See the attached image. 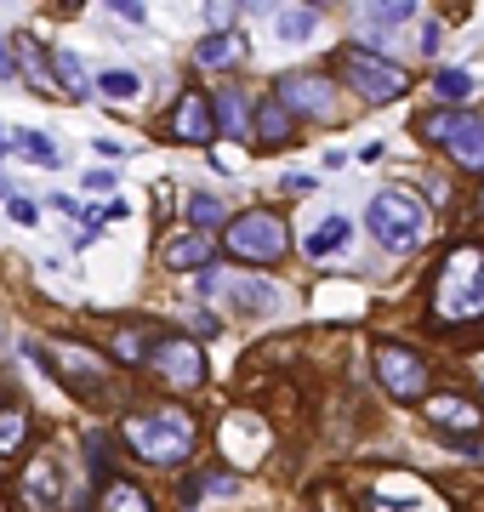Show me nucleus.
Returning a JSON list of instances; mask_svg holds the SVG:
<instances>
[{
	"label": "nucleus",
	"mask_w": 484,
	"mask_h": 512,
	"mask_svg": "<svg viewBox=\"0 0 484 512\" xmlns=\"http://www.w3.org/2000/svg\"><path fill=\"white\" fill-rule=\"evenodd\" d=\"M428 313L439 330H462V325H479L484 319V245L462 239V245H450L439 256Z\"/></svg>",
	"instance_id": "obj_1"
},
{
	"label": "nucleus",
	"mask_w": 484,
	"mask_h": 512,
	"mask_svg": "<svg viewBox=\"0 0 484 512\" xmlns=\"http://www.w3.org/2000/svg\"><path fill=\"white\" fill-rule=\"evenodd\" d=\"M120 439L137 450V456L149 461V467H177V461L194 456V444H200V427L188 410H143V416H126L120 421Z\"/></svg>",
	"instance_id": "obj_2"
},
{
	"label": "nucleus",
	"mask_w": 484,
	"mask_h": 512,
	"mask_svg": "<svg viewBox=\"0 0 484 512\" xmlns=\"http://www.w3.org/2000/svg\"><path fill=\"white\" fill-rule=\"evenodd\" d=\"M365 222H371V234L382 239V251H416L422 245V234H428V211H422V200L410 194V188H382L371 200V211H365Z\"/></svg>",
	"instance_id": "obj_3"
},
{
	"label": "nucleus",
	"mask_w": 484,
	"mask_h": 512,
	"mask_svg": "<svg viewBox=\"0 0 484 512\" xmlns=\"http://www.w3.org/2000/svg\"><path fill=\"white\" fill-rule=\"evenodd\" d=\"M336 69H342V80L354 86V97H365V103H376V109L410 92V74L399 69V63H388V57L365 52V46H342V52H336Z\"/></svg>",
	"instance_id": "obj_4"
},
{
	"label": "nucleus",
	"mask_w": 484,
	"mask_h": 512,
	"mask_svg": "<svg viewBox=\"0 0 484 512\" xmlns=\"http://www.w3.org/2000/svg\"><path fill=\"white\" fill-rule=\"evenodd\" d=\"M416 131L439 143L456 165L467 171H484V114H462V109H439V114H422Z\"/></svg>",
	"instance_id": "obj_5"
},
{
	"label": "nucleus",
	"mask_w": 484,
	"mask_h": 512,
	"mask_svg": "<svg viewBox=\"0 0 484 512\" xmlns=\"http://www.w3.org/2000/svg\"><path fill=\"white\" fill-rule=\"evenodd\" d=\"M223 245H228V256H240V262H280V256L291 251V228H285V217H274V211H245V217L228 222Z\"/></svg>",
	"instance_id": "obj_6"
},
{
	"label": "nucleus",
	"mask_w": 484,
	"mask_h": 512,
	"mask_svg": "<svg viewBox=\"0 0 484 512\" xmlns=\"http://www.w3.org/2000/svg\"><path fill=\"white\" fill-rule=\"evenodd\" d=\"M371 365L376 376H382V387H388L399 404H416V399H428V387H433V370L428 359L416 348H405V342H376L371 353Z\"/></svg>",
	"instance_id": "obj_7"
},
{
	"label": "nucleus",
	"mask_w": 484,
	"mask_h": 512,
	"mask_svg": "<svg viewBox=\"0 0 484 512\" xmlns=\"http://www.w3.org/2000/svg\"><path fill=\"white\" fill-rule=\"evenodd\" d=\"M149 370L171 387V393H194V387L205 382V353H200L194 336H160L149 348Z\"/></svg>",
	"instance_id": "obj_8"
},
{
	"label": "nucleus",
	"mask_w": 484,
	"mask_h": 512,
	"mask_svg": "<svg viewBox=\"0 0 484 512\" xmlns=\"http://www.w3.org/2000/svg\"><path fill=\"white\" fill-rule=\"evenodd\" d=\"M46 359H52L57 376L75 387L80 399H103V387H109V376H114L109 359H103L97 348H86V342H52V348H46Z\"/></svg>",
	"instance_id": "obj_9"
},
{
	"label": "nucleus",
	"mask_w": 484,
	"mask_h": 512,
	"mask_svg": "<svg viewBox=\"0 0 484 512\" xmlns=\"http://www.w3.org/2000/svg\"><path fill=\"white\" fill-rule=\"evenodd\" d=\"M274 97H280L297 120H336V86L325 74H280Z\"/></svg>",
	"instance_id": "obj_10"
},
{
	"label": "nucleus",
	"mask_w": 484,
	"mask_h": 512,
	"mask_svg": "<svg viewBox=\"0 0 484 512\" xmlns=\"http://www.w3.org/2000/svg\"><path fill=\"white\" fill-rule=\"evenodd\" d=\"M12 501H18L23 512H57L63 507V467H57L52 456H35L18 473V484H12Z\"/></svg>",
	"instance_id": "obj_11"
},
{
	"label": "nucleus",
	"mask_w": 484,
	"mask_h": 512,
	"mask_svg": "<svg viewBox=\"0 0 484 512\" xmlns=\"http://www.w3.org/2000/svg\"><path fill=\"white\" fill-rule=\"evenodd\" d=\"M166 131H171V143H211V137H217V109H211V97L183 92L177 109L166 114Z\"/></svg>",
	"instance_id": "obj_12"
},
{
	"label": "nucleus",
	"mask_w": 484,
	"mask_h": 512,
	"mask_svg": "<svg viewBox=\"0 0 484 512\" xmlns=\"http://www.w3.org/2000/svg\"><path fill=\"white\" fill-rule=\"evenodd\" d=\"M428 421L445 433V439H473L484 427V410L473 399H462V393H439V399H428Z\"/></svg>",
	"instance_id": "obj_13"
},
{
	"label": "nucleus",
	"mask_w": 484,
	"mask_h": 512,
	"mask_svg": "<svg viewBox=\"0 0 484 512\" xmlns=\"http://www.w3.org/2000/svg\"><path fill=\"white\" fill-rule=\"evenodd\" d=\"M234 296V308L240 313H268L274 308V291L262 285V279H245V274H217V268H205V279H200V296Z\"/></svg>",
	"instance_id": "obj_14"
},
{
	"label": "nucleus",
	"mask_w": 484,
	"mask_h": 512,
	"mask_svg": "<svg viewBox=\"0 0 484 512\" xmlns=\"http://www.w3.org/2000/svg\"><path fill=\"white\" fill-rule=\"evenodd\" d=\"M297 137V114L285 109L280 97H257V114H251V143L257 148H291Z\"/></svg>",
	"instance_id": "obj_15"
},
{
	"label": "nucleus",
	"mask_w": 484,
	"mask_h": 512,
	"mask_svg": "<svg viewBox=\"0 0 484 512\" xmlns=\"http://www.w3.org/2000/svg\"><path fill=\"white\" fill-rule=\"evenodd\" d=\"M12 63H18V74L29 80V86H40L46 97H63V80H57V69H52V52L35 46V35L12 40Z\"/></svg>",
	"instance_id": "obj_16"
},
{
	"label": "nucleus",
	"mask_w": 484,
	"mask_h": 512,
	"mask_svg": "<svg viewBox=\"0 0 484 512\" xmlns=\"http://www.w3.org/2000/svg\"><path fill=\"white\" fill-rule=\"evenodd\" d=\"M211 109H217V131H223V137H234V143H245V137H251V114H257V103H251L245 92H234V86H228V92H217V103H211Z\"/></svg>",
	"instance_id": "obj_17"
},
{
	"label": "nucleus",
	"mask_w": 484,
	"mask_h": 512,
	"mask_svg": "<svg viewBox=\"0 0 484 512\" xmlns=\"http://www.w3.org/2000/svg\"><path fill=\"white\" fill-rule=\"evenodd\" d=\"M200 69H240L245 63V35L240 29H223V35H205L200 52H194Z\"/></svg>",
	"instance_id": "obj_18"
},
{
	"label": "nucleus",
	"mask_w": 484,
	"mask_h": 512,
	"mask_svg": "<svg viewBox=\"0 0 484 512\" xmlns=\"http://www.w3.org/2000/svg\"><path fill=\"white\" fill-rule=\"evenodd\" d=\"M211 256H217V239L211 234H183V239H166L160 262L166 268H211Z\"/></svg>",
	"instance_id": "obj_19"
},
{
	"label": "nucleus",
	"mask_w": 484,
	"mask_h": 512,
	"mask_svg": "<svg viewBox=\"0 0 484 512\" xmlns=\"http://www.w3.org/2000/svg\"><path fill=\"white\" fill-rule=\"evenodd\" d=\"M97 512H154V501H149L143 484H131V478H109L103 495H97Z\"/></svg>",
	"instance_id": "obj_20"
},
{
	"label": "nucleus",
	"mask_w": 484,
	"mask_h": 512,
	"mask_svg": "<svg viewBox=\"0 0 484 512\" xmlns=\"http://www.w3.org/2000/svg\"><path fill=\"white\" fill-rule=\"evenodd\" d=\"M348 239H354V222H348V217H325L314 234L302 239V251H308V256H331V251H342Z\"/></svg>",
	"instance_id": "obj_21"
},
{
	"label": "nucleus",
	"mask_w": 484,
	"mask_h": 512,
	"mask_svg": "<svg viewBox=\"0 0 484 512\" xmlns=\"http://www.w3.org/2000/svg\"><path fill=\"white\" fill-rule=\"evenodd\" d=\"M52 69H57V80H63V92H69V97H86L97 86L92 74H86V63H80L69 46H52Z\"/></svg>",
	"instance_id": "obj_22"
},
{
	"label": "nucleus",
	"mask_w": 484,
	"mask_h": 512,
	"mask_svg": "<svg viewBox=\"0 0 484 512\" xmlns=\"http://www.w3.org/2000/svg\"><path fill=\"white\" fill-rule=\"evenodd\" d=\"M23 439H29V416H23L18 404H0V461L12 456Z\"/></svg>",
	"instance_id": "obj_23"
},
{
	"label": "nucleus",
	"mask_w": 484,
	"mask_h": 512,
	"mask_svg": "<svg viewBox=\"0 0 484 512\" xmlns=\"http://www.w3.org/2000/svg\"><path fill=\"white\" fill-rule=\"evenodd\" d=\"M223 217H228L223 194H194V200H188V222H194V234H205V228H217Z\"/></svg>",
	"instance_id": "obj_24"
},
{
	"label": "nucleus",
	"mask_w": 484,
	"mask_h": 512,
	"mask_svg": "<svg viewBox=\"0 0 484 512\" xmlns=\"http://www.w3.org/2000/svg\"><path fill=\"white\" fill-rule=\"evenodd\" d=\"M12 143H18V154H23V160L46 165V171H52V165H63V154H57V148H52V137H40V131H18Z\"/></svg>",
	"instance_id": "obj_25"
},
{
	"label": "nucleus",
	"mask_w": 484,
	"mask_h": 512,
	"mask_svg": "<svg viewBox=\"0 0 484 512\" xmlns=\"http://www.w3.org/2000/svg\"><path fill=\"white\" fill-rule=\"evenodd\" d=\"M274 23H280V35H285V40H308V35L319 29V12H314V6H285Z\"/></svg>",
	"instance_id": "obj_26"
},
{
	"label": "nucleus",
	"mask_w": 484,
	"mask_h": 512,
	"mask_svg": "<svg viewBox=\"0 0 484 512\" xmlns=\"http://www.w3.org/2000/svg\"><path fill=\"white\" fill-rule=\"evenodd\" d=\"M433 92L445 97V103H462V97H473V74L467 69H439L433 74Z\"/></svg>",
	"instance_id": "obj_27"
},
{
	"label": "nucleus",
	"mask_w": 484,
	"mask_h": 512,
	"mask_svg": "<svg viewBox=\"0 0 484 512\" xmlns=\"http://www.w3.org/2000/svg\"><path fill=\"white\" fill-rule=\"evenodd\" d=\"M97 92L103 97H137V74L131 69H103L97 74Z\"/></svg>",
	"instance_id": "obj_28"
},
{
	"label": "nucleus",
	"mask_w": 484,
	"mask_h": 512,
	"mask_svg": "<svg viewBox=\"0 0 484 512\" xmlns=\"http://www.w3.org/2000/svg\"><path fill=\"white\" fill-rule=\"evenodd\" d=\"M114 353H120V359H149V353H143V336H137V330H120V336H114Z\"/></svg>",
	"instance_id": "obj_29"
},
{
	"label": "nucleus",
	"mask_w": 484,
	"mask_h": 512,
	"mask_svg": "<svg viewBox=\"0 0 484 512\" xmlns=\"http://www.w3.org/2000/svg\"><path fill=\"white\" fill-rule=\"evenodd\" d=\"M86 456H92L97 473H109V439L103 433H86Z\"/></svg>",
	"instance_id": "obj_30"
},
{
	"label": "nucleus",
	"mask_w": 484,
	"mask_h": 512,
	"mask_svg": "<svg viewBox=\"0 0 484 512\" xmlns=\"http://www.w3.org/2000/svg\"><path fill=\"white\" fill-rule=\"evenodd\" d=\"M314 177H302V171H291V177H285V183H280V194H291V200H302V194H314Z\"/></svg>",
	"instance_id": "obj_31"
},
{
	"label": "nucleus",
	"mask_w": 484,
	"mask_h": 512,
	"mask_svg": "<svg viewBox=\"0 0 484 512\" xmlns=\"http://www.w3.org/2000/svg\"><path fill=\"white\" fill-rule=\"evenodd\" d=\"M35 200H12V222H23V228H35Z\"/></svg>",
	"instance_id": "obj_32"
},
{
	"label": "nucleus",
	"mask_w": 484,
	"mask_h": 512,
	"mask_svg": "<svg viewBox=\"0 0 484 512\" xmlns=\"http://www.w3.org/2000/svg\"><path fill=\"white\" fill-rule=\"evenodd\" d=\"M439 40H445V29H439V23H422V52H439Z\"/></svg>",
	"instance_id": "obj_33"
},
{
	"label": "nucleus",
	"mask_w": 484,
	"mask_h": 512,
	"mask_svg": "<svg viewBox=\"0 0 484 512\" xmlns=\"http://www.w3.org/2000/svg\"><path fill=\"white\" fill-rule=\"evenodd\" d=\"M86 188H92V194H103V188H114V177H109V171H92V177H86Z\"/></svg>",
	"instance_id": "obj_34"
},
{
	"label": "nucleus",
	"mask_w": 484,
	"mask_h": 512,
	"mask_svg": "<svg viewBox=\"0 0 484 512\" xmlns=\"http://www.w3.org/2000/svg\"><path fill=\"white\" fill-rule=\"evenodd\" d=\"M18 63H12V52H6V35H0V74H12Z\"/></svg>",
	"instance_id": "obj_35"
},
{
	"label": "nucleus",
	"mask_w": 484,
	"mask_h": 512,
	"mask_svg": "<svg viewBox=\"0 0 484 512\" xmlns=\"http://www.w3.org/2000/svg\"><path fill=\"white\" fill-rule=\"evenodd\" d=\"M0 194H12V183H6V177H0Z\"/></svg>",
	"instance_id": "obj_36"
},
{
	"label": "nucleus",
	"mask_w": 484,
	"mask_h": 512,
	"mask_svg": "<svg viewBox=\"0 0 484 512\" xmlns=\"http://www.w3.org/2000/svg\"><path fill=\"white\" fill-rule=\"evenodd\" d=\"M479 211H484V188H479Z\"/></svg>",
	"instance_id": "obj_37"
},
{
	"label": "nucleus",
	"mask_w": 484,
	"mask_h": 512,
	"mask_svg": "<svg viewBox=\"0 0 484 512\" xmlns=\"http://www.w3.org/2000/svg\"><path fill=\"white\" fill-rule=\"evenodd\" d=\"M0 154H6V143H0Z\"/></svg>",
	"instance_id": "obj_38"
}]
</instances>
